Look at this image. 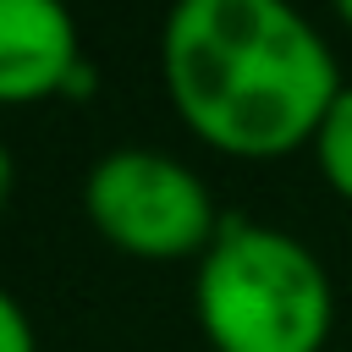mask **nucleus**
I'll return each mask as SVG.
<instances>
[{"mask_svg": "<svg viewBox=\"0 0 352 352\" xmlns=\"http://www.w3.org/2000/svg\"><path fill=\"white\" fill-rule=\"evenodd\" d=\"M6 198H11V148L0 143V209H6Z\"/></svg>", "mask_w": 352, "mask_h": 352, "instance_id": "0eeeda50", "label": "nucleus"}, {"mask_svg": "<svg viewBox=\"0 0 352 352\" xmlns=\"http://www.w3.org/2000/svg\"><path fill=\"white\" fill-rule=\"evenodd\" d=\"M77 22L60 0H0V104H38L55 94H82Z\"/></svg>", "mask_w": 352, "mask_h": 352, "instance_id": "20e7f679", "label": "nucleus"}, {"mask_svg": "<svg viewBox=\"0 0 352 352\" xmlns=\"http://www.w3.org/2000/svg\"><path fill=\"white\" fill-rule=\"evenodd\" d=\"M160 77L192 138L231 160L314 143L341 66L286 0H182L160 28Z\"/></svg>", "mask_w": 352, "mask_h": 352, "instance_id": "f257e3e1", "label": "nucleus"}, {"mask_svg": "<svg viewBox=\"0 0 352 352\" xmlns=\"http://www.w3.org/2000/svg\"><path fill=\"white\" fill-rule=\"evenodd\" d=\"M82 209L94 231L132 258H204L220 236L214 192L204 176L160 148H110L82 176Z\"/></svg>", "mask_w": 352, "mask_h": 352, "instance_id": "7ed1b4c3", "label": "nucleus"}, {"mask_svg": "<svg viewBox=\"0 0 352 352\" xmlns=\"http://www.w3.org/2000/svg\"><path fill=\"white\" fill-rule=\"evenodd\" d=\"M192 314L214 352H324L336 292L308 242L231 214L198 258Z\"/></svg>", "mask_w": 352, "mask_h": 352, "instance_id": "f03ea898", "label": "nucleus"}, {"mask_svg": "<svg viewBox=\"0 0 352 352\" xmlns=\"http://www.w3.org/2000/svg\"><path fill=\"white\" fill-rule=\"evenodd\" d=\"M336 16H341V22L352 28V0H341V6H336Z\"/></svg>", "mask_w": 352, "mask_h": 352, "instance_id": "6e6552de", "label": "nucleus"}, {"mask_svg": "<svg viewBox=\"0 0 352 352\" xmlns=\"http://www.w3.org/2000/svg\"><path fill=\"white\" fill-rule=\"evenodd\" d=\"M314 160H319V176L330 182V192L352 204V82L324 110V121L314 132Z\"/></svg>", "mask_w": 352, "mask_h": 352, "instance_id": "39448f33", "label": "nucleus"}, {"mask_svg": "<svg viewBox=\"0 0 352 352\" xmlns=\"http://www.w3.org/2000/svg\"><path fill=\"white\" fill-rule=\"evenodd\" d=\"M0 352H38V336H33V319L28 308L0 286Z\"/></svg>", "mask_w": 352, "mask_h": 352, "instance_id": "423d86ee", "label": "nucleus"}]
</instances>
